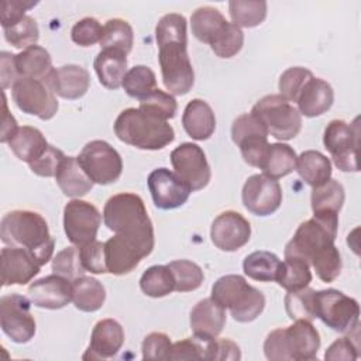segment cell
Listing matches in <instances>:
<instances>
[{
	"instance_id": "6da1fadb",
	"label": "cell",
	"mask_w": 361,
	"mask_h": 361,
	"mask_svg": "<svg viewBox=\"0 0 361 361\" xmlns=\"http://www.w3.org/2000/svg\"><path fill=\"white\" fill-rule=\"evenodd\" d=\"M103 221L110 231L134 244L144 258L152 252L154 227L144 200L138 195L131 192L113 195L104 204Z\"/></svg>"
},
{
	"instance_id": "7a4b0ae2",
	"label": "cell",
	"mask_w": 361,
	"mask_h": 361,
	"mask_svg": "<svg viewBox=\"0 0 361 361\" xmlns=\"http://www.w3.org/2000/svg\"><path fill=\"white\" fill-rule=\"evenodd\" d=\"M0 238L6 245L21 247L45 265L54 254L55 240L52 238L45 219L32 210H11L0 223Z\"/></svg>"
},
{
	"instance_id": "3957f363",
	"label": "cell",
	"mask_w": 361,
	"mask_h": 361,
	"mask_svg": "<svg viewBox=\"0 0 361 361\" xmlns=\"http://www.w3.org/2000/svg\"><path fill=\"white\" fill-rule=\"evenodd\" d=\"M117 138L138 149L157 151L169 145L175 140L172 126L140 109L123 110L114 121Z\"/></svg>"
},
{
	"instance_id": "277c9868",
	"label": "cell",
	"mask_w": 361,
	"mask_h": 361,
	"mask_svg": "<svg viewBox=\"0 0 361 361\" xmlns=\"http://www.w3.org/2000/svg\"><path fill=\"white\" fill-rule=\"evenodd\" d=\"M338 228V214L320 213L303 221L296 228L292 240L285 245V257L303 258L307 264L322 248L334 244Z\"/></svg>"
},
{
	"instance_id": "5b68a950",
	"label": "cell",
	"mask_w": 361,
	"mask_h": 361,
	"mask_svg": "<svg viewBox=\"0 0 361 361\" xmlns=\"http://www.w3.org/2000/svg\"><path fill=\"white\" fill-rule=\"evenodd\" d=\"M251 113L279 141L295 138L302 128V114L281 94L264 96L252 106Z\"/></svg>"
},
{
	"instance_id": "8992f818",
	"label": "cell",
	"mask_w": 361,
	"mask_h": 361,
	"mask_svg": "<svg viewBox=\"0 0 361 361\" xmlns=\"http://www.w3.org/2000/svg\"><path fill=\"white\" fill-rule=\"evenodd\" d=\"M162 82L168 93L186 94L195 83V72L188 55V42L169 41L158 45Z\"/></svg>"
},
{
	"instance_id": "52a82bcc",
	"label": "cell",
	"mask_w": 361,
	"mask_h": 361,
	"mask_svg": "<svg viewBox=\"0 0 361 361\" xmlns=\"http://www.w3.org/2000/svg\"><path fill=\"white\" fill-rule=\"evenodd\" d=\"M314 314L331 330L347 334L358 327L360 306L354 298L330 288L316 292Z\"/></svg>"
},
{
	"instance_id": "ba28073f",
	"label": "cell",
	"mask_w": 361,
	"mask_h": 361,
	"mask_svg": "<svg viewBox=\"0 0 361 361\" xmlns=\"http://www.w3.org/2000/svg\"><path fill=\"white\" fill-rule=\"evenodd\" d=\"M323 144L330 152L334 165L343 172H358L357 149L360 144L358 118L353 123L331 120L324 128Z\"/></svg>"
},
{
	"instance_id": "9c48e42d",
	"label": "cell",
	"mask_w": 361,
	"mask_h": 361,
	"mask_svg": "<svg viewBox=\"0 0 361 361\" xmlns=\"http://www.w3.org/2000/svg\"><path fill=\"white\" fill-rule=\"evenodd\" d=\"M76 158L93 183L110 185L121 176L123 159L117 149L103 140L87 142Z\"/></svg>"
},
{
	"instance_id": "30bf717a",
	"label": "cell",
	"mask_w": 361,
	"mask_h": 361,
	"mask_svg": "<svg viewBox=\"0 0 361 361\" xmlns=\"http://www.w3.org/2000/svg\"><path fill=\"white\" fill-rule=\"evenodd\" d=\"M0 327L14 343H28L37 330L31 314V300L23 295L11 293L0 298Z\"/></svg>"
},
{
	"instance_id": "8fae6325",
	"label": "cell",
	"mask_w": 361,
	"mask_h": 361,
	"mask_svg": "<svg viewBox=\"0 0 361 361\" xmlns=\"http://www.w3.org/2000/svg\"><path fill=\"white\" fill-rule=\"evenodd\" d=\"M11 97L23 113L41 120H51L59 107L55 93L45 82L37 79L20 78L11 87Z\"/></svg>"
},
{
	"instance_id": "7c38bea8",
	"label": "cell",
	"mask_w": 361,
	"mask_h": 361,
	"mask_svg": "<svg viewBox=\"0 0 361 361\" xmlns=\"http://www.w3.org/2000/svg\"><path fill=\"white\" fill-rule=\"evenodd\" d=\"M102 224V214L99 209L90 202L72 199L63 207V230L68 240L82 247L96 240L99 227Z\"/></svg>"
},
{
	"instance_id": "4fadbf2b",
	"label": "cell",
	"mask_w": 361,
	"mask_h": 361,
	"mask_svg": "<svg viewBox=\"0 0 361 361\" xmlns=\"http://www.w3.org/2000/svg\"><path fill=\"white\" fill-rule=\"evenodd\" d=\"M171 164L175 173L192 192L206 188L212 178L210 165L204 151L193 142H183L171 152Z\"/></svg>"
},
{
	"instance_id": "5bb4252c",
	"label": "cell",
	"mask_w": 361,
	"mask_h": 361,
	"mask_svg": "<svg viewBox=\"0 0 361 361\" xmlns=\"http://www.w3.org/2000/svg\"><path fill=\"white\" fill-rule=\"evenodd\" d=\"M241 199L250 213L265 217L279 209L282 203V189L276 179L264 173H255L245 180Z\"/></svg>"
},
{
	"instance_id": "9a60e30c",
	"label": "cell",
	"mask_w": 361,
	"mask_h": 361,
	"mask_svg": "<svg viewBox=\"0 0 361 361\" xmlns=\"http://www.w3.org/2000/svg\"><path fill=\"white\" fill-rule=\"evenodd\" d=\"M212 243L221 251L233 252L244 247L251 238L250 221L238 212L220 213L210 227Z\"/></svg>"
},
{
	"instance_id": "2e32d148",
	"label": "cell",
	"mask_w": 361,
	"mask_h": 361,
	"mask_svg": "<svg viewBox=\"0 0 361 361\" xmlns=\"http://www.w3.org/2000/svg\"><path fill=\"white\" fill-rule=\"evenodd\" d=\"M154 204L162 210H172L186 203L190 195L189 186L168 168L154 169L147 179Z\"/></svg>"
},
{
	"instance_id": "e0dca14e",
	"label": "cell",
	"mask_w": 361,
	"mask_h": 361,
	"mask_svg": "<svg viewBox=\"0 0 361 361\" xmlns=\"http://www.w3.org/2000/svg\"><path fill=\"white\" fill-rule=\"evenodd\" d=\"M41 264L21 247H4L0 252L1 285H25L38 275Z\"/></svg>"
},
{
	"instance_id": "ac0fdd59",
	"label": "cell",
	"mask_w": 361,
	"mask_h": 361,
	"mask_svg": "<svg viewBox=\"0 0 361 361\" xmlns=\"http://www.w3.org/2000/svg\"><path fill=\"white\" fill-rule=\"evenodd\" d=\"M28 299L37 307L62 309L72 302V281L56 274L34 281L28 286Z\"/></svg>"
},
{
	"instance_id": "d6986e66",
	"label": "cell",
	"mask_w": 361,
	"mask_h": 361,
	"mask_svg": "<svg viewBox=\"0 0 361 361\" xmlns=\"http://www.w3.org/2000/svg\"><path fill=\"white\" fill-rule=\"evenodd\" d=\"M124 344V330L114 319L99 320L90 336V344L83 360H104L114 357Z\"/></svg>"
},
{
	"instance_id": "ffe728a7",
	"label": "cell",
	"mask_w": 361,
	"mask_h": 361,
	"mask_svg": "<svg viewBox=\"0 0 361 361\" xmlns=\"http://www.w3.org/2000/svg\"><path fill=\"white\" fill-rule=\"evenodd\" d=\"M45 83L62 99L76 100L86 94L90 86V75L80 65H63L54 68Z\"/></svg>"
},
{
	"instance_id": "44dd1931",
	"label": "cell",
	"mask_w": 361,
	"mask_h": 361,
	"mask_svg": "<svg viewBox=\"0 0 361 361\" xmlns=\"http://www.w3.org/2000/svg\"><path fill=\"white\" fill-rule=\"evenodd\" d=\"M285 343L290 361H307L317 355L320 334L309 320H293L285 327Z\"/></svg>"
},
{
	"instance_id": "7402d4cb",
	"label": "cell",
	"mask_w": 361,
	"mask_h": 361,
	"mask_svg": "<svg viewBox=\"0 0 361 361\" xmlns=\"http://www.w3.org/2000/svg\"><path fill=\"white\" fill-rule=\"evenodd\" d=\"M189 322L193 336L216 338L226 324V309L212 298L202 299L190 310Z\"/></svg>"
},
{
	"instance_id": "603a6c76",
	"label": "cell",
	"mask_w": 361,
	"mask_h": 361,
	"mask_svg": "<svg viewBox=\"0 0 361 361\" xmlns=\"http://www.w3.org/2000/svg\"><path fill=\"white\" fill-rule=\"evenodd\" d=\"M104 255L107 272L113 275L130 274L144 258L134 244L118 234H114L104 243Z\"/></svg>"
},
{
	"instance_id": "cb8c5ba5",
	"label": "cell",
	"mask_w": 361,
	"mask_h": 361,
	"mask_svg": "<svg viewBox=\"0 0 361 361\" xmlns=\"http://www.w3.org/2000/svg\"><path fill=\"white\" fill-rule=\"evenodd\" d=\"M334 102V92L330 83L320 78H312L296 99L298 110L305 117H317L324 114Z\"/></svg>"
},
{
	"instance_id": "d4e9b609",
	"label": "cell",
	"mask_w": 361,
	"mask_h": 361,
	"mask_svg": "<svg viewBox=\"0 0 361 361\" xmlns=\"http://www.w3.org/2000/svg\"><path fill=\"white\" fill-rule=\"evenodd\" d=\"M182 126L189 137L196 141L210 138L216 130V116L207 102L202 99H192L182 116Z\"/></svg>"
},
{
	"instance_id": "484cf974",
	"label": "cell",
	"mask_w": 361,
	"mask_h": 361,
	"mask_svg": "<svg viewBox=\"0 0 361 361\" xmlns=\"http://www.w3.org/2000/svg\"><path fill=\"white\" fill-rule=\"evenodd\" d=\"M99 82L110 90H116L123 85L127 73V55L116 49H102L93 62Z\"/></svg>"
},
{
	"instance_id": "4316f807",
	"label": "cell",
	"mask_w": 361,
	"mask_h": 361,
	"mask_svg": "<svg viewBox=\"0 0 361 361\" xmlns=\"http://www.w3.org/2000/svg\"><path fill=\"white\" fill-rule=\"evenodd\" d=\"M55 180L62 193L73 199L85 196L94 185L79 165L76 157H65L55 175Z\"/></svg>"
},
{
	"instance_id": "83f0119b",
	"label": "cell",
	"mask_w": 361,
	"mask_h": 361,
	"mask_svg": "<svg viewBox=\"0 0 361 361\" xmlns=\"http://www.w3.org/2000/svg\"><path fill=\"white\" fill-rule=\"evenodd\" d=\"M16 65L21 78H30L42 82H45L49 73L54 71L49 52L39 45L28 47L17 54Z\"/></svg>"
},
{
	"instance_id": "f1b7e54d",
	"label": "cell",
	"mask_w": 361,
	"mask_h": 361,
	"mask_svg": "<svg viewBox=\"0 0 361 361\" xmlns=\"http://www.w3.org/2000/svg\"><path fill=\"white\" fill-rule=\"evenodd\" d=\"M13 154L23 162L31 164L39 158L48 147L44 134L31 126H23L16 135L7 142Z\"/></svg>"
},
{
	"instance_id": "f546056e",
	"label": "cell",
	"mask_w": 361,
	"mask_h": 361,
	"mask_svg": "<svg viewBox=\"0 0 361 361\" xmlns=\"http://www.w3.org/2000/svg\"><path fill=\"white\" fill-rule=\"evenodd\" d=\"M106 300V289L96 278L80 276L72 281V302L76 309L92 313L99 310Z\"/></svg>"
},
{
	"instance_id": "4dcf8cb0",
	"label": "cell",
	"mask_w": 361,
	"mask_h": 361,
	"mask_svg": "<svg viewBox=\"0 0 361 361\" xmlns=\"http://www.w3.org/2000/svg\"><path fill=\"white\" fill-rule=\"evenodd\" d=\"M296 172L312 188H316L331 178V162L319 151H303L296 159Z\"/></svg>"
},
{
	"instance_id": "1f68e13d",
	"label": "cell",
	"mask_w": 361,
	"mask_h": 361,
	"mask_svg": "<svg viewBox=\"0 0 361 361\" xmlns=\"http://www.w3.org/2000/svg\"><path fill=\"white\" fill-rule=\"evenodd\" d=\"M226 24H227V20L224 18V16L217 8L210 6L196 8L190 17L192 34L200 42H204L209 45L221 32Z\"/></svg>"
},
{
	"instance_id": "d6a6232c",
	"label": "cell",
	"mask_w": 361,
	"mask_h": 361,
	"mask_svg": "<svg viewBox=\"0 0 361 361\" xmlns=\"http://www.w3.org/2000/svg\"><path fill=\"white\" fill-rule=\"evenodd\" d=\"M282 268V261L269 251H254L243 261L244 274L259 282H276Z\"/></svg>"
},
{
	"instance_id": "836d02e7",
	"label": "cell",
	"mask_w": 361,
	"mask_h": 361,
	"mask_svg": "<svg viewBox=\"0 0 361 361\" xmlns=\"http://www.w3.org/2000/svg\"><path fill=\"white\" fill-rule=\"evenodd\" d=\"M296 159L298 155L290 145L283 142L269 144L259 169H262L264 175L278 180L295 169Z\"/></svg>"
},
{
	"instance_id": "e575fe53",
	"label": "cell",
	"mask_w": 361,
	"mask_h": 361,
	"mask_svg": "<svg viewBox=\"0 0 361 361\" xmlns=\"http://www.w3.org/2000/svg\"><path fill=\"white\" fill-rule=\"evenodd\" d=\"M345 199V192L343 185L336 179H329L327 182L313 188L310 202L313 214L320 213H336L343 207Z\"/></svg>"
},
{
	"instance_id": "d590c367",
	"label": "cell",
	"mask_w": 361,
	"mask_h": 361,
	"mask_svg": "<svg viewBox=\"0 0 361 361\" xmlns=\"http://www.w3.org/2000/svg\"><path fill=\"white\" fill-rule=\"evenodd\" d=\"M264 307H265L264 293L248 283L244 288V290L238 293V296L235 298L233 305L228 307V310L235 322L250 323L262 313Z\"/></svg>"
},
{
	"instance_id": "8d00e7d4",
	"label": "cell",
	"mask_w": 361,
	"mask_h": 361,
	"mask_svg": "<svg viewBox=\"0 0 361 361\" xmlns=\"http://www.w3.org/2000/svg\"><path fill=\"white\" fill-rule=\"evenodd\" d=\"M134 31L128 21L123 18H110L103 25L100 39L102 49H116L126 55L133 49Z\"/></svg>"
},
{
	"instance_id": "74e56055",
	"label": "cell",
	"mask_w": 361,
	"mask_h": 361,
	"mask_svg": "<svg viewBox=\"0 0 361 361\" xmlns=\"http://www.w3.org/2000/svg\"><path fill=\"white\" fill-rule=\"evenodd\" d=\"M268 4L264 0H231L228 1V14L231 23L240 28H252L259 25L267 17Z\"/></svg>"
},
{
	"instance_id": "f35d334b",
	"label": "cell",
	"mask_w": 361,
	"mask_h": 361,
	"mask_svg": "<svg viewBox=\"0 0 361 361\" xmlns=\"http://www.w3.org/2000/svg\"><path fill=\"white\" fill-rule=\"evenodd\" d=\"M276 282L286 290L306 288L312 282L310 265L303 258L288 255L282 261V268Z\"/></svg>"
},
{
	"instance_id": "ab89813d",
	"label": "cell",
	"mask_w": 361,
	"mask_h": 361,
	"mask_svg": "<svg viewBox=\"0 0 361 361\" xmlns=\"http://www.w3.org/2000/svg\"><path fill=\"white\" fill-rule=\"evenodd\" d=\"M216 338H202L197 336L172 344L168 360H216Z\"/></svg>"
},
{
	"instance_id": "60d3db41",
	"label": "cell",
	"mask_w": 361,
	"mask_h": 361,
	"mask_svg": "<svg viewBox=\"0 0 361 361\" xmlns=\"http://www.w3.org/2000/svg\"><path fill=\"white\" fill-rule=\"evenodd\" d=\"M140 288L149 298H164L175 290V279L168 265H152L141 275Z\"/></svg>"
},
{
	"instance_id": "b9f144b4",
	"label": "cell",
	"mask_w": 361,
	"mask_h": 361,
	"mask_svg": "<svg viewBox=\"0 0 361 361\" xmlns=\"http://www.w3.org/2000/svg\"><path fill=\"white\" fill-rule=\"evenodd\" d=\"M121 86L130 97L141 100L157 89V76L149 66L135 65L127 71Z\"/></svg>"
},
{
	"instance_id": "7bdbcfd3",
	"label": "cell",
	"mask_w": 361,
	"mask_h": 361,
	"mask_svg": "<svg viewBox=\"0 0 361 361\" xmlns=\"http://www.w3.org/2000/svg\"><path fill=\"white\" fill-rule=\"evenodd\" d=\"M314 295H316V290L309 286L298 290H288L285 296V309L289 319L309 320V322L316 319Z\"/></svg>"
},
{
	"instance_id": "ee69618b",
	"label": "cell",
	"mask_w": 361,
	"mask_h": 361,
	"mask_svg": "<svg viewBox=\"0 0 361 361\" xmlns=\"http://www.w3.org/2000/svg\"><path fill=\"white\" fill-rule=\"evenodd\" d=\"M173 279H175V290L176 292H192L196 290L203 279V269L193 261L189 259H176L168 264Z\"/></svg>"
},
{
	"instance_id": "f6af8a7d",
	"label": "cell",
	"mask_w": 361,
	"mask_h": 361,
	"mask_svg": "<svg viewBox=\"0 0 361 361\" xmlns=\"http://www.w3.org/2000/svg\"><path fill=\"white\" fill-rule=\"evenodd\" d=\"M309 265L314 269L319 279H322L326 283H330L336 281L341 272V255L338 248L331 244L324 248H322L319 252L313 255Z\"/></svg>"
},
{
	"instance_id": "bcb514c9",
	"label": "cell",
	"mask_w": 361,
	"mask_h": 361,
	"mask_svg": "<svg viewBox=\"0 0 361 361\" xmlns=\"http://www.w3.org/2000/svg\"><path fill=\"white\" fill-rule=\"evenodd\" d=\"M3 31L6 41L20 49L37 45V41L39 38V28L37 21L27 14L11 25L4 27Z\"/></svg>"
},
{
	"instance_id": "7dc6e473",
	"label": "cell",
	"mask_w": 361,
	"mask_h": 361,
	"mask_svg": "<svg viewBox=\"0 0 361 361\" xmlns=\"http://www.w3.org/2000/svg\"><path fill=\"white\" fill-rule=\"evenodd\" d=\"M138 109L154 116V117L168 121L169 118L175 117V114L178 111V103H176L173 94L166 93L157 87L147 97L140 100Z\"/></svg>"
},
{
	"instance_id": "c3c4849f",
	"label": "cell",
	"mask_w": 361,
	"mask_h": 361,
	"mask_svg": "<svg viewBox=\"0 0 361 361\" xmlns=\"http://www.w3.org/2000/svg\"><path fill=\"white\" fill-rule=\"evenodd\" d=\"M243 44H244L243 30L234 23L227 21L226 27L210 44V48L219 58H233L240 52V49L243 48Z\"/></svg>"
},
{
	"instance_id": "681fc988",
	"label": "cell",
	"mask_w": 361,
	"mask_h": 361,
	"mask_svg": "<svg viewBox=\"0 0 361 361\" xmlns=\"http://www.w3.org/2000/svg\"><path fill=\"white\" fill-rule=\"evenodd\" d=\"M248 285L244 276L230 274L219 278L212 286V299L217 302L221 307L228 309L240 292Z\"/></svg>"
},
{
	"instance_id": "f907efd6",
	"label": "cell",
	"mask_w": 361,
	"mask_h": 361,
	"mask_svg": "<svg viewBox=\"0 0 361 361\" xmlns=\"http://www.w3.org/2000/svg\"><path fill=\"white\" fill-rule=\"evenodd\" d=\"M52 272L69 281H75L76 278L83 276L86 271L80 261L79 248L72 245L56 252V255L52 258Z\"/></svg>"
},
{
	"instance_id": "816d5d0a",
	"label": "cell",
	"mask_w": 361,
	"mask_h": 361,
	"mask_svg": "<svg viewBox=\"0 0 361 361\" xmlns=\"http://www.w3.org/2000/svg\"><path fill=\"white\" fill-rule=\"evenodd\" d=\"M313 78V73L302 66H292L282 72L278 82L279 94L288 102H296L305 85Z\"/></svg>"
},
{
	"instance_id": "f5cc1de1",
	"label": "cell",
	"mask_w": 361,
	"mask_h": 361,
	"mask_svg": "<svg viewBox=\"0 0 361 361\" xmlns=\"http://www.w3.org/2000/svg\"><path fill=\"white\" fill-rule=\"evenodd\" d=\"M186 18L178 13H169L161 17L155 27V38L157 44H164L169 41H180L188 42V31H186Z\"/></svg>"
},
{
	"instance_id": "db71d44e",
	"label": "cell",
	"mask_w": 361,
	"mask_h": 361,
	"mask_svg": "<svg viewBox=\"0 0 361 361\" xmlns=\"http://www.w3.org/2000/svg\"><path fill=\"white\" fill-rule=\"evenodd\" d=\"M268 135L269 134L264 124L252 113H244L238 116L231 124V140L237 147L250 138Z\"/></svg>"
},
{
	"instance_id": "11a10c76",
	"label": "cell",
	"mask_w": 361,
	"mask_h": 361,
	"mask_svg": "<svg viewBox=\"0 0 361 361\" xmlns=\"http://www.w3.org/2000/svg\"><path fill=\"white\" fill-rule=\"evenodd\" d=\"M103 35V25L93 17H85L75 23L71 30V38L79 47H92L100 42Z\"/></svg>"
},
{
	"instance_id": "9f6ffc18",
	"label": "cell",
	"mask_w": 361,
	"mask_h": 361,
	"mask_svg": "<svg viewBox=\"0 0 361 361\" xmlns=\"http://www.w3.org/2000/svg\"><path fill=\"white\" fill-rule=\"evenodd\" d=\"M79 248L80 261L86 272L90 274H107L104 243L93 240Z\"/></svg>"
},
{
	"instance_id": "6f0895ef",
	"label": "cell",
	"mask_w": 361,
	"mask_h": 361,
	"mask_svg": "<svg viewBox=\"0 0 361 361\" xmlns=\"http://www.w3.org/2000/svg\"><path fill=\"white\" fill-rule=\"evenodd\" d=\"M65 157L66 155L59 148L48 144L44 154L39 158H37L35 161H32L31 164H28V166L38 176H44V178L54 176L55 178Z\"/></svg>"
},
{
	"instance_id": "680465c9",
	"label": "cell",
	"mask_w": 361,
	"mask_h": 361,
	"mask_svg": "<svg viewBox=\"0 0 361 361\" xmlns=\"http://www.w3.org/2000/svg\"><path fill=\"white\" fill-rule=\"evenodd\" d=\"M172 348V343L168 334L154 331L145 336L141 351L144 360H168Z\"/></svg>"
},
{
	"instance_id": "91938a15",
	"label": "cell",
	"mask_w": 361,
	"mask_h": 361,
	"mask_svg": "<svg viewBox=\"0 0 361 361\" xmlns=\"http://www.w3.org/2000/svg\"><path fill=\"white\" fill-rule=\"evenodd\" d=\"M358 358V344L351 336L337 338L324 353L327 361H355Z\"/></svg>"
},
{
	"instance_id": "94428289",
	"label": "cell",
	"mask_w": 361,
	"mask_h": 361,
	"mask_svg": "<svg viewBox=\"0 0 361 361\" xmlns=\"http://www.w3.org/2000/svg\"><path fill=\"white\" fill-rule=\"evenodd\" d=\"M269 142H268V137H255V138H250L247 141H244L243 144L238 145L243 159L251 165V166H257L261 168L262 161L267 155Z\"/></svg>"
},
{
	"instance_id": "6125c7cd",
	"label": "cell",
	"mask_w": 361,
	"mask_h": 361,
	"mask_svg": "<svg viewBox=\"0 0 361 361\" xmlns=\"http://www.w3.org/2000/svg\"><path fill=\"white\" fill-rule=\"evenodd\" d=\"M264 354L269 361H290L285 343V329H275L267 336Z\"/></svg>"
},
{
	"instance_id": "be15d7a7",
	"label": "cell",
	"mask_w": 361,
	"mask_h": 361,
	"mask_svg": "<svg viewBox=\"0 0 361 361\" xmlns=\"http://www.w3.org/2000/svg\"><path fill=\"white\" fill-rule=\"evenodd\" d=\"M38 1L31 0H3L1 1V27L11 25L17 20L25 16V11L37 6Z\"/></svg>"
},
{
	"instance_id": "e7e4bbea",
	"label": "cell",
	"mask_w": 361,
	"mask_h": 361,
	"mask_svg": "<svg viewBox=\"0 0 361 361\" xmlns=\"http://www.w3.org/2000/svg\"><path fill=\"white\" fill-rule=\"evenodd\" d=\"M0 75H1V89L6 90L8 87H13L14 83L21 78L17 65H16V55L7 51H3L0 54Z\"/></svg>"
},
{
	"instance_id": "03108f58",
	"label": "cell",
	"mask_w": 361,
	"mask_h": 361,
	"mask_svg": "<svg viewBox=\"0 0 361 361\" xmlns=\"http://www.w3.org/2000/svg\"><path fill=\"white\" fill-rule=\"evenodd\" d=\"M214 347H216V360L214 361H237L241 358L240 347L228 338H217L216 337Z\"/></svg>"
},
{
	"instance_id": "003e7915",
	"label": "cell",
	"mask_w": 361,
	"mask_h": 361,
	"mask_svg": "<svg viewBox=\"0 0 361 361\" xmlns=\"http://www.w3.org/2000/svg\"><path fill=\"white\" fill-rule=\"evenodd\" d=\"M18 128H20V127L17 126L16 118H14L13 114L8 111L6 93H4V90H3V126H1V137H0V141H1V142H8V141L16 135V133L18 131Z\"/></svg>"
}]
</instances>
